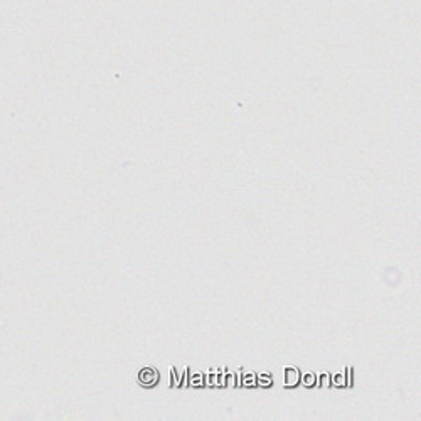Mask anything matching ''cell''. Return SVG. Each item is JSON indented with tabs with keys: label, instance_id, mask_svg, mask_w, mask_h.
<instances>
[{
	"label": "cell",
	"instance_id": "1",
	"mask_svg": "<svg viewBox=\"0 0 421 421\" xmlns=\"http://www.w3.org/2000/svg\"><path fill=\"white\" fill-rule=\"evenodd\" d=\"M139 379H140V383L144 384V386H154L155 383H157V379H158V372L154 369V367H144V369L140 371V374H139Z\"/></svg>",
	"mask_w": 421,
	"mask_h": 421
},
{
	"label": "cell",
	"instance_id": "2",
	"mask_svg": "<svg viewBox=\"0 0 421 421\" xmlns=\"http://www.w3.org/2000/svg\"><path fill=\"white\" fill-rule=\"evenodd\" d=\"M300 381V372L296 367L287 366L285 367V386H295Z\"/></svg>",
	"mask_w": 421,
	"mask_h": 421
},
{
	"label": "cell",
	"instance_id": "3",
	"mask_svg": "<svg viewBox=\"0 0 421 421\" xmlns=\"http://www.w3.org/2000/svg\"><path fill=\"white\" fill-rule=\"evenodd\" d=\"M256 383H258L260 386H263V388H270V386H272V376H270V374H260L258 378H256Z\"/></svg>",
	"mask_w": 421,
	"mask_h": 421
},
{
	"label": "cell",
	"instance_id": "4",
	"mask_svg": "<svg viewBox=\"0 0 421 421\" xmlns=\"http://www.w3.org/2000/svg\"><path fill=\"white\" fill-rule=\"evenodd\" d=\"M316 383H317V378H316V374H313V372H307V374L304 376V384L307 388H312Z\"/></svg>",
	"mask_w": 421,
	"mask_h": 421
},
{
	"label": "cell",
	"instance_id": "5",
	"mask_svg": "<svg viewBox=\"0 0 421 421\" xmlns=\"http://www.w3.org/2000/svg\"><path fill=\"white\" fill-rule=\"evenodd\" d=\"M318 386H321L322 389H327L330 386V374H329V372H323V374L321 376V383H318Z\"/></svg>",
	"mask_w": 421,
	"mask_h": 421
},
{
	"label": "cell",
	"instance_id": "6",
	"mask_svg": "<svg viewBox=\"0 0 421 421\" xmlns=\"http://www.w3.org/2000/svg\"><path fill=\"white\" fill-rule=\"evenodd\" d=\"M243 384H245V386H255V384H256V376L255 374H250V372H246L245 379H243Z\"/></svg>",
	"mask_w": 421,
	"mask_h": 421
},
{
	"label": "cell",
	"instance_id": "7",
	"mask_svg": "<svg viewBox=\"0 0 421 421\" xmlns=\"http://www.w3.org/2000/svg\"><path fill=\"white\" fill-rule=\"evenodd\" d=\"M236 378H238V374H228L224 378V384L228 388H234L236 386Z\"/></svg>",
	"mask_w": 421,
	"mask_h": 421
},
{
	"label": "cell",
	"instance_id": "8",
	"mask_svg": "<svg viewBox=\"0 0 421 421\" xmlns=\"http://www.w3.org/2000/svg\"><path fill=\"white\" fill-rule=\"evenodd\" d=\"M171 379H172V383H174V386H175V388H179V386H180V381H179V378H177L174 367H171Z\"/></svg>",
	"mask_w": 421,
	"mask_h": 421
},
{
	"label": "cell",
	"instance_id": "9",
	"mask_svg": "<svg viewBox=\"0 0 421 421\" xmlns=\"http://www.w3.org/2000/svg\"><path fill=\"white\" fill-rule=\"evenodd\" d=\"M190 384H194V386H202V374L192 376V379H190Z\"/></svg>",
	"mask_w": 421,
	"mask_h": 421
},
{
	"label": "cell",
	"instance_id": "10",
	"mask_svg": "<svg viewBox=\"0 0 421 421\" xmlns=\"http://www.w3.org/2000/svg\"><path fill=\"white\" fill-rule=\"evenodd\" d=\"M334 384H335V386H344V384H345L344 376L342 374H337L335 379H334Z\"/></svg>",
	"mask_w": 421,
	"mask_h": 421
}]
</instances>
